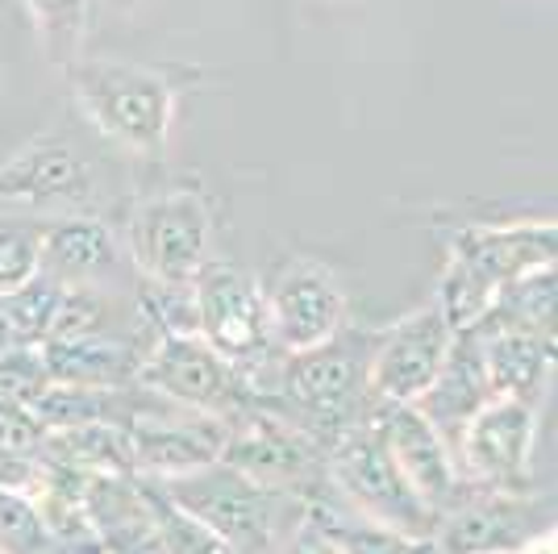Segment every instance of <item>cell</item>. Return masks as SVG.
Masks as SVG:
<instances>
[{
    "label": "cell",
    "mask_w": 558,
    "mask_h": 554,
    "mask_svg": "<svg viewBox=\"0 0 558 554\" xmlns=\"http://www.w3.org/2000/svg\"><path fill=\"white\" fill-rule=\"evenodd\" d=\"M63 80L75 109L93 121V130L105 142L142 159H159L171 146L180 113L175 71L121 63V59H75L63 71Z\"/></svg>",
    "instance_id": "obj_1"
},
{
    "label": "cell",
    "mask_w": 558,
    "mask_h": 554,
    "mask_svg": "<svg viewBox=\"0 0 558 554\" xmlns=\"http://www.w3.org/2000/svg\"><path fill=\"white\" fill-rule=\"evenodd\" d=\"M367 354L372 342L359 334H338L326 347L279 354L276 384L263 388V405L301 425L322 450L347 434L350 425L367 421L372 388H367Z\"/></svg>",
    "instance_id": "obj_2"
},
{
    "label": "cell",
    "mask_w": 558,
    "mask_h": 554,
    "mask_svg": "<svg viewBox=\"0 0 558 554\" xmlns=\"http://www.w3.org/2000/svg\"><path fill=\"white\" fill-rule=\"evenodd\" d=\"M558 263V221H509V226H471L454 233L446 258L442 301L454 329L475 325L488 304L517 279L537 276Z\"/></svg>",
    "instance_id": "obj_3"
},
{
    "label": "cell",
    "mask_w": 558,
    "mask_h": 554,
    "mask_svg": "<svg viewBox=\"0 0 558 554\" xmlns=\"http://www.w3.org/2000/svg\"><path fill=\"white\" fill-rule=\"evenodd\" d=\"M159 487L180 508H187L196 521H205L213 533H221L233 546V554H276L308 517L304 496L258 484L226 462H213L205 471L167 480Z\"/></svg>",
    "instance_id": "obj_4"
},
{
    "label": "cell",
    "mask_w": 558,
    "mask_h": 554,
    "mask_svg": "<svg viewBox=\"0 0 558 554\" xmlns=\"http://www.w3.org/2000/svg\"><path fill=\"white\" fill-rule=\"evenodd\" d=\"M125 254L142 279L196 284L213 258V205L201 188H163L134 205Z\"/></svg>",
    "instance_id": "obj_5"
},
{
    "label": "cell",
    "mask_w": 558,
    "mask_h": 554,
    "mask_svg": "<svg viewBox=\"0 0 558 554\" xmlns=\"http://www.w3.org/2000/svg\"><path fill=\"white\" fill-rule=\"evenodd\" d=\"M326 484L350 508H359L363 517H372L379 526H392V530L413 533V538L438 533V513L421 505V496L409 487L404 471L396 467L392 450L384 446L372 417L350 425L326 450Z\"/></svg>",
    "instance_id": "obj_6"
},
{
    "label": "cell",
    "mask_w": 558,
    "mask_h": 554,
    "mask_svg": "<svg viewBox=\"0 0 558 554\" xmlns=\"http://www.w3.org/2000/svg\"><path fill=\"white\" fill-rule=\"evenodd\" d=\"M121 425H125L130 455H134V475L159 480V484L221 462V450L230 438V417L175 405L138 384H134Z\"/></svg>",
    "instance_id": "obj_7"
},
{
    "label": "cell",
    "mask_w": 558,
    "mask_h": 554,
    "mask_svg": "<svg viewBox=\"0 0 558 554\" xmlns=\"http://www.w3.org/2000/svg\"><path fill=\"white\" fill-rule=\"evenodd\" d=\"M134 384L163 396V400L221 417L246 413V409L263 405V388H258L255 375L230 363L221 350H213L201 334L150 338V347L142 350Z\"/></svg>",
    "instance_id": "obj_8"
},
{
    "label": "cell",
    "mask_w": 558,
    "mask_h": 554,
    "mask_svg": "<svg viewBox=\"0 0 558 554\" xmlns=\"http://www.w3.org/2000/svg\"><path fill=\"white\" fill-rule=\"evenodd\" d=\"M534 446L537 405L492 393L454 438V462L471 487L525 496L534 480Z\"/></svg>",
    "instance_id": "obj_9"
},
{
    "label": "cell",
    "mask_w": 558,
    "mask_h": 554,
    "mask_svg": "<svg viewBox=\"0 0 558 554\" xmlns=\"http://www.w3.org/2000/svg\"><path fill=\"white\" fill-rule=\"evenodd\" d=\"M196 325L201 338L213 350H221L230 363H238L251 375H263V368H276V338H271V317H267V292L258 288L255 276H246L233 263H217L196 276Z\"/></svg>",
    "instance_id": "obj_10"
},
{
    "label": "cell",
    "mask_w": 558,
    "mask_h": 554,
    "mask_svg": "<svg viewBox=\"0 0 558 554\" xmlns=\"http://www.w3.org/2000/svg\"><path fill=\"white\" fill-rule=\"evenodd\" d=\"M96 167L93 159L59 134L25 142L13 159L0 162V213L25 217H68L93 213Z\"/></svg>",
    "instance_id": "obj_11"
},
{
    "label": "cell",
    "mask_w": 558,
    "mask_h": 554,
    "mask_svg": "<svg viewBox=\"0 0 558 554\" xmlns=\"http://www.w3.org/2000/svg\"><path fill=\"white\" fill-rule=\"evenodd\" d=\"M454 334L459 329L446 317L438 297L375 334L367 354V388L375 405H417L434 388Z\"/></svg>",
    "instance_id": "obj_12"
},
{
    "label": "cell",
    "mask_w": 558,
    "mask_h": 554,
    "mask_svg": "<svg viewBox=\"0 0 558 554\" xmlns=\"http://www.w3.org/2000/svg\"><path fill=\"white\" fill-rule=\"evenodd\" d=\"M221 462L258 484L296 492V496H308L326 480V450L301 425H292L267 405L230 417V438H226Z\"/></svg>",
    "instance_id": "obj_13"
},
{
    "label": "cell",
    "mask_w": 558,
    "mask_h": 554,
    "mask_svg": "<svg viewBox=\"0 0 558 554\" xmlns=\"http://www.w3.org/2000/svg\"><path fill=\"white\" fill-rule=\"evenodd\" d=\"M267 317L279 354L326 347L347 329V288L322 258H288L267 288Z\"/></svg>",
    "instance_id": "obj_14"
},
{
    "label": "cell",
    "mask_w": 558,
    "mask_h": 554,
    "mask_svg": "<svg viewBox=\"0 0 558 554\" xmlns=\"http://www.w3.org/2000/svg\"><path fill=\"white\" fill-rule=\"evenodd\" d=\"M372 425L379 430L384 446L392 450L396 467L404 471L409 487L421 496L429 513H450L463 501L471 484L463 480L450 442L438 434V425L421 413L417 405H372Z\"/></svg>",
    "instance_id": "obj_15"
},
{
    "label": "cell",
    "mask_w": 558,
    "mask_h": 554,
    "mask_svg": "<svg viewBox=\"0 0 558 554\" xmlns=\"http://www.w3.org/2000/svg\"><path fill=\"white\" fill-rule=\"evenodd\" d=\"M534 538V517L525 496L471 487L459 505L438 517V551L442 554H517Z\"/></svg>",
    "instance_id": "obj_16"
},
{
    "label": "cell",
    "mask_w": 558,
    "mask_h": 554,
    "mask_svg": "<svg viewBox=\"0 0 558 554\" xmlns=\"http://www.w3.org/2000/svg\"><path fill=\"white\" fill-rule=\"evenodd\" d=\"M125 258V242L96 213L47 217L43 226V272L68 288H109Z\"/></svg>",
    "instance_id": "obj_17"
},
{
    "label": "cell",
    "mask_w": 558,
    "mask_h": 554,
    "mask_svg": "<svg viewBox=\"0 0 558 554\" xmlns=\"http://www.w3.org/2000/svg\"><path fill=\"white\" fill-rule=\"evenodd\" d=\"M84 513L93 526L100 554H159L155 551V517L142 496L138 475H88Z\"/></svg>",
    "instance_id": "obj_18"
},
{
    "label": "cell",
    "mask_w": 558,
    "mask_h": 554,
    "mask_svg": "<svg viewBox=\"0 0 558 554\" xmlns=\"http://www.w3.org/2000/svg\"><path fill=\"white\" fill-rule=\"evenodd\" d=\"M480 334L484 350V371H488V388L500 396H517L542 409V396L550 388L558 371V347L521 334V329H496V325H471Z\"/></svg>",
    "instance_id": "obj_19"
},
{
    "label": "cell",
    "mask_w": 558,
    "mask_h": 554,
    "mask_svg": "<svg viewBox=\"0 0 558 554\" xmlns=\"http://www.w3.org/2000/svg\"><path fill=\"white\" fill-rule=\"evenodd\" d=\"M488 396H492V388H488V371H484L480 334L466 325V329L454 334L442 371H438L434 388L417 400V409L438 425V434H442V438L450 442V450H454V438L463 434V425L471 421V413H475Z\"/></svg>",
    "instance_id": "obj_20"
},
{
    "label": "cell",
    "mask_w": 558,
    "mask_h": 554,
    "mask_svg": "<svg viewBox=\"0 0 558 554\" xmlns=\"http://www.w3.org/2000/svg\"><path fill=\"white\" fill-rule=\"evenodd\" d=\"M304 501H308V521L326 533L342 554H442L434 538H413V533H400L392 526H379L372 517H363L326 480L313 487Z\"/></svg>",
    "instance_id": "obj_21"
},
{
    "label": "cell",
    "mask_w": 558,
    "mask_h": 554,
    "mask_svg": "<svg viewBox=\"0 0 558 554\" xmlns=\"http://www.w3.org/2000/svg\"><path fill=\"white\" fill-rule=\"evenodd\" d=\"M50 384L71 388H130L138 380L142 350H134L117 334H93L71 342H43Z\"/></svg>",
    "instance_id": "obj_22"
},
{
    "label": "cell",
    "mask_w": 558,
    "mask_h": 554,
    "mask_svg": "<svg viewBox=\"0 0 558 554\" xmlns=\"http://www.w3.org/2000/svg\"><path fill=\"white\" fill-rule=\"evenodd\" d=\"M38 455L50 467H63L75 475H134V455L125 425L117 421H88L68 430H47Z\"/></svg>",
    "instance_id": "obj_23"
},
{
    "label": "cell",
    "mask_w": 558,
    "mask_h": 554,
    "mask_svg": "<svg viewBox=\"0 0 558 554\" xmlns=\"http://www.w3.org/2000/svg\"><path fill=\"white\" fill-rule=\"evenodd\" d=\"M475 325H496V329H521V334H537L558 347V263L509 284L488 313Z\"/></svg>",
    "instance_id": "obj_24"
},
{
    "label": "cell",
    "mask_w": 558,
    "mask_h": 554,
    "mask_svg": "<svg viewBox=\"0 0 558 554\" xmlns=\"http://www.w3.org/2000/svg\"><path fill=\"white\" fill-rule=\"evenodd\" d=\"M22 9L50 68L68 71L75 59H84L88 0H22Z\"/></svg>",
    "instance_id": "obj_25"
},
{
    "label": "cell",
    "mask_w": 558,
    "mask_h": 554,
    "mask_svg": "<svg viewBox=\"0 0 558 554\" xmlns=\"http://www.w3.org/2000/svg\"><path fill=\"white\" fill-rule=\"evenodd\" d=\"M142 496L155 517V551L159 554H233V546L221 533H213L205 521H196L187 508L175 505L155 480H142Z\"/></svg>",
    "instance_id": "obj_26"
},
{
    "label": "cell",
    "mask_w": 558,
    "mask_h": 554,
    "mask_svg": "<svg viewBox=\"0 0 558 554\" xmlns=\"http://www.w3.org/2000/svg\"><path fill=\"white\" fill-rule=\"evenodd\" d=\"M43 226L47 221L25 213H0V297L43 272Z\"/></svg>",
    "instance_id": "obj_27"
},
{
    "label": "cell",
    "mask_w": 558,
    "mask_h": 554,
    "mask_svg": "<svg viewBox=\"0 0 558 554\" xmlns=\"http://www.w3.org/2000/svg\"><path fill=\"white\" fill-rule=\"evenodd\" d=\"M59 297H63V284L47 276V272H38L17 292L0 297L4 313H9V325H13V338L25 342V347H43L50 334V322H54V309H59Z\"/></svg>",
    "instance_id": "obj_28"
},
{
    "label": "cell",
    "mask_w": 558,
    "mask_h": 554,
    "mask_svg": "<svg viewBox=\"0 0 558 554\" xmlns=\"http://www.w3.org/2000/svg\"><path fill=\"white\" fill-rule=\"evenodd\" d=\"M0 554H68L47 530L38 505L0 484Z\"/></svg>",
    "instance_id": "obj_29"
},
{
    "label": "cell",
    "mask_w": 558,
    "mask_h": 554,
    "mask_svg": "<svg viewBox=\"0 0 558 554\" xmlns=\"http://www.w3.org/2000/svg\"><path fill=\"white\" fill-rule=\"evenodd\" d=\"M138 317L155 338L163 334H201L196 325V288L192 284H159V279H142L138 276Z\"/></svg>",
    "instance_id": "obj_30"
},
{
    "label": "cell",
    "mask_w": 558,
    "mask_h": 554,
    "mask_svg": "<svg viewBox=\"0 0 558 554\" xmlns=\"http://www.w3.org/2000/svg\"><path fill=\"white\" fill-rule=\"evenodd\" d=\"M50 388V371L43 359V347H9L0 354V400L29 409Z\"/></svg>",
    "instance_id": "obj_31"
},
{
    "label": "cell",
    "mask_w": 558,
    "mask_h": 554,
    "mask_svg": "<svg viewBox=\"0 0 558 554\" xmlns=\"http://www.w3.org/2000/svg\"><path fill=\"white\" fill-rule=\"evenodd\" d=\"M276 554H342V551H338V546L329 542L326 533H322L317 526H313V521H308V517H304L301 530L292 533V538H288V542H283Z\"/></svg>",
    "instance_id": "obj_32"
},
{
    "label": "cell",
    "mask_w": 558,
    "mask_h": 554,
    "mask_svg": "<svg viewBox=\"0 0 558 554\" xmlns=\"http://www.w3.org/2000/svg\"><path fill=\"white\" fill-rule=\"evenodd\" d=\"M517 554H558V526L534 533V538H530V542H525Z\"/></svg>",
    "instance_id": "obj_33"
},
{
    "label": "cell",
    "mask_w": 558,
    "mask_h": 554,
    "mask_svg": "<svg viewBox=\"0 0 558 554\" xmlns=\"http://www.w3.org/2000/svg\"><path fill=\"white\" fill-rule=\"evenodd\" d=\"M9 347H17V338H13V325H9V313H4V301H0V354Z\"/></svg>",
    "instance_id": "obj_34"
},
{
    "label": "cell",
    "mask_w": 558,
    "mask_h": 554,
    "mask_svg": "<svg viewBox=\"0 0 558 554\" xmlns=\"http://www.w3.org/2000/svg\"><path fill=\"white\" fill-rule=\"evenodd\" d=\"M0 93H4V59H0Z\"/></svg>",
    "instance_id": "obj_35"
}]
</instances>
